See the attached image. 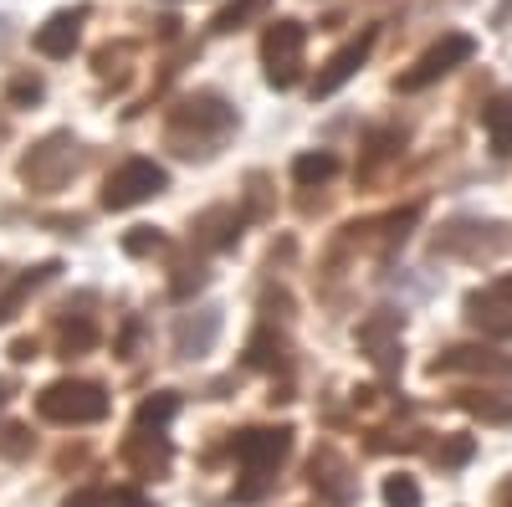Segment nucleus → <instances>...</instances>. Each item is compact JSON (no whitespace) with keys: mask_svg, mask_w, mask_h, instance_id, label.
Listing matches in <instances>:
<instances>
[{"mask_svg":"<svg viewBox=\"0 0 512 507\" xmlns=\"http://www.w3.org/2000/svg\"><path fill=\"white\" fill-rule=\"evenodd\" d=\"M231 129H236V108L221 93H195L169 118V149L185 159H210L226 144Z\"/></svg>","mask_w":512,"mask_h":507,"instance_id":"f257e3e1","label":"nucleus"},{"mask_svg":"<svg viewBox=\"0 0 512 507\" xmlns=\"http://www.w3.org/2000/svg\"><path fill=\"white\" fill-rule=\"evenodd\" d=\"M231 451H236V461L246 467V487H236V497L241 502H251V497H262L267 492V477L287 461V451H292V426H251V431H236L231 436Z\"/></svg>","mask_w":512,"mask_h":507,"instance_id":"f03ea898","label":"nucleus"},{"mask_svg":"<svg viewBox=\"0 0 512 507\" xmlns=\"http://www.w3.org/2000/svg\"><path fill=\"white\" fill-rule=\"evenodd\" d=\"M36 415L52 426H98L108 415V390L98 379H52L36 395Z\"/></svg>","mask_w":512,"mask_h":507,"instance_id":"7ed1b4c3","label":"nucleus"},{"mask_svg":"<svg viewBox=\"0 0 512 507\" xmlns=\"http://www.w3.org/2000/svg\"><path fill=\"white\" fill-rule=\"evenodd\" d=\"M77 139L72 134H47L41 144H31V154H21V185L36 195H57L72 175H77Z\"/></svg>","mask_w":512,"mask_h":507,"instance_id":"20e7f679","label":"nucleus"},{"mask_svg":"<svg viewBox=\"0 0 512 507\" xmlns=\"http://www.w3.org/2000/svg\"><path fill=\"white\" fill-rule=\"evenodd\" d=\"M164 185H169V175L154 159H123L103 180V210H134V205L164 195Z\"/></svg>","mask_w":512,"mask_h":507,"instance_id":"39448f33","label":"nucleus"},{"mask_svg":"<svg viewBox=\"0 0 512 507\" xmlns=\"http://www.w3.org/2000/svg\"><path fill=\"white\" fill-rule=\"evenodd\" d=\"M303 47H308V31L297 21H277L267 26L262 36V62H267V82L277 93L297 88V77H303Z\"/></svg>","mask_w":512,"mask_h":507,"instance_id":"423d86ee","label":"nucleus"},{"mask_svg":"<svg viewBox=\"0 0 512 507\" xmlns=\"http://www.w3.org/2000/svg\"><path fill=\"white\" fill-rule=\"evenodd\" d=\"M472 52H477V41L466 36V31L441 36L436 47H425V52L415 57V67H410V72H400V93H420V88H431L436 77L456 72L461 62H472Z\"/></svg>","mask_w":512,"mask_h":507,"instance_id":"0eeeda50","label":"nucleus"},{"mask_svg":"<svg viewBox=\"0 0 512 507\" xmlns=\"http://www.w3.org/2000/svg\"><path fill=\"white\" fill-rule=\"evenodd\" d=\"M466 318L492 338H512V277H497L477 292H466Z\"/></svg>","mask_w":512,"mask_h":507,"instance_id":"6e6552de","label":"nucleus"},{"mask_svg":"<svg viewBox=\"0 0 512 507\" xmlns=\"http://www.w3.org/2000/svg\"><path fill=\"white\" fill-rule=\"evenodd\" d=\"M374 36H379L374 26H369V31H359V36L349 41V47H338V52L323 62V72L313 77V98H333L338 88H344V82H349V77H354V72L369 62V52H374Z\"/></svg>","mask_w":512,"mask_h":507,"instance_id":"1a4fd4ad","label":"nucleus"},{"mask_svg":"<svg viewBox=\"0 0 512 507\" xmlns=\"http://www.w3.org/2000/svg\"><path fill=\"white\" fill-rule=\"evenodd\" d=\"M308 482H313V492H323L333 507H349V502H354V472H349V461L338 456L333 446H318V451H313Z\"/></svg>","mask_w":512,"mask_h":507,"instance_id":"9d476101","label":"nucleus"},{"mask_svg":"<svg viewBox=\"0 0 512 507\" xmlns=\"http://www.w3.org/2000/svg\"><path fill=\"white\" fill-rule=\"evenodd\" d=\"M221 338V308H195L175 323V354L180 359H205Z\"/></svg>","mask_w":512,"mask_h":507,"instance_id":"9b49d317","label":"nucleus"},{"mask_svg":"<svg viewBox=\"0 0 512 507\" xmlns=\"http://www.w3.org/2000/svg\"><path fill=\"white\" fill-rule=\"evenodd\" d=\"M82 21H88V11H82V6L47 16V21L36 26L31 47H36L41 57H72V52H77V36H82Z\"/></svg>","mask_w":512,"mask_h":507,"instance_id":"f8f14e48","label":"nucleus"},{"mask_svg":"<svg viewBox=\"0 0 512 507\" xmlns=\"http://www.w3.org/2000/svg\"><path fill=\"white\" fill-rule=\"evenodd\" d=\"M431 374H492V379H512V359H502L492 349H446L441 359H431Z\"/></svg>","mask_w":512,"mask_h":507,"instance_id":"ddd939ff","label":"nucleus"},{"mask_svg":"<svg viewBox=\"0 0 512 507\" xmlns=\"http://www.w3.org/2000/svg\"><path fill=\"white\" fill-rule=\"evenodd\" d=\"M169 456H175V451H169V441H164L159 431L149 436L144 426H134V436L123 441V461H128L139 477H164V472H169Z\"/></svg>","mask_w":512,"mask_h":507,"instance_id":"4468645a","label":"nucleus"},{"mask_svg":"<svg viewBox=\"0 0 512 507\" xmlns=\"http://www.w3.org/2000/svg\"><path fill=\"white\" fill-rule=\"evenodd\" d=\"M57 272H62V262H41V267L21 272V277L6 287V292H0V328H6V323H11V318L26 308V298H31V292H36V287H47Z\"/></svg>","mask_w":512,"mask_h":507,"instance_id":"2eb2a0df","label":"nucleus"},{"mask_svg":"<svg viewBox=\"0 0 512 507\" xmlns=\"http://www.w3.org/2000/svg\"><path fill=\"white\" fill-rule=\"evenodd\" d=\"M195 231H200L205 246H236V236H241V216H236V210H205V216L195 221Z\"/></svg>","mask_w":512,"mask_h":507,"instance_id":"dca6fc26","label":"nucleus"},{"mask_svg":"<svg viewBox=\"0 0 512 507\" xmlns=\"http://www.w3.org/2000/svg\"><path fill=\"white\" fill-rule=\"evenodd\" d=\"M482 123H487L492 154H512V98H497V103L482 113Z\"/></svg>","mask_w":512,"mask_h":507,"instance_id":"f3484780","label":"nucleus"},{"mask_svg":"<svg viewBox=\"0 0 512 507\" xmlns=\"http://www.w3.org/2000/svg\"><path fill=\"white\" fill-rule=\"evenodd\" d=\"M175 410H180V395L159 390V395H149V400L134 410V426H144V431H159V426H169V420H175Z\"/></svg>","mask_w":512,"mask_h":507,"instance_id":"a211bd4d","label":"nucleus"},{"mask_svg":"<svg viewBox=\"0 0 512 507\" xmlns=\"http://www.w3.org/2000/svg\"><path fill=\"white\" fill-rule=\"evenodd\" d=\"M57 344H62V359H72V354H88V349L98 344V328H93V318H88V313H77V323L67 318V323H62V333H57Z\"/></svg>","mask_w":512,"mask_h":507,"instance_id":"6ab92c4d","label":"nucleus"},{"mask_svg":"<svg viewBox=\"0 0 512 507\" xmlns=\"http://www.w3.org/2000/svg\"><path fill=\"white\" fill-rule=\"evenodd\" d=\"M333 175H338V159H333L328 149L297 154V164H292V180H297V185H323V180H333Z\"/></svg>","mask_w":512,"mask_h":507,"instance_id":"aec40b11","label":"nucleus"},{"mask_svg":"<svg viewBox=\"0 0 512 507\" xmlns=\"http://www.w3.org/2000/svg\"><path fill=\"white\" fill-rule=\"evenodd\" d=\"M246 364H256V369H282V364H287V359H282V338L262 328V333L246 344Z\"/></svg>","mask_w":512,"mask_h":507,"instance_id":"412c9836","label":"nucleus"},{"mask_svg":"<svg viewBox=\"0 0 512 507\" xmlns=\"http://www.w3.org/2000/svg\"><path fill=\"white\" fill-rule=\"evenodd\" d=\"M251 16H267V0H231V6L210 21V26H216V31H241Z\"/></svg>","mask_w":512,"mask_h":507,"instance_id":"4be33fe9","label":"nucleus"},{"mask_svg":"<svg viewBox=\"0 0 512 507\" xmlns=\"http://www.w3.org/2000/svg\"><path fill=\"white\" fill-rule=\"evenodd\" d=\"M456 405H461V410H472V415H482V420H497V426H507V420H512V405H507V400H487V395H461Z\"/></svg>","mask_w":512,"mask_h":507,"instance_id":"5701e85b","label":"nucleus"},{"mask_svg":"<svg viewBox=\"0 0 512 507\" xmlns=\"http://www.w3.org/2000/svg\"><path fill=\"white\" fill-rule=\"evenodd\" d=\"M472 451H477L472 436H451V441L436 446V461H441V467H466V461H472Z\"/></svg>","mask_w":512,"mask_h":507,"instance_id":"b1692460","label":"nucleus"},{"mask_svg":"<svg viewBox=\"0 0 512 507\" xmlns=\"http://www.w3.org/2000/svg\"><path fill=\"white\" fill-rule=\"evenodd\" d=\"M384 507H420L415 477H390V482H384Z\"/></svg>","mask_w":512,"mask_h":507,"instance_id":"393cba45","label":"nucleus"},{"mask_svg":"<svg viewBox=\"0 0 512 507\" xmlns=\"http://www.w3.org/2000/svg\"><path fill=\"white\" fill-rule=\"evenodd\" d=\"M164 246V231H154V226H134L123 236V251L128 257H149V251H159Z\"/></svg>","mask_w":512,"mask_h":507,"instance_id":"a878e982","label":"nucleus"},{"mask_svg":"<svg viewBox=\"0 0 512 507\" xmlns=\"http://www.w3.org/2000/svg\"><path fill=\"white\" fill-rule=\"evenodd\" d=\"M11 103H16V108L41 103V77H16V82H11Z\"/></svg>","mask_w":512,"mask_h":507,"instance_id":"bb28decb","label":"nucleus"},{"mask_svg":"<svg viewBox=\"0 0 512 507\" xmlns=\"http://www.w3.org/2000/svg\"><path fill=\"white\" fill-rule=\"evenodd\" d=\"M62 507H108V492L103 487H77V492H67Z\"/></svg>","mask_w":512,"mask_h":507,"instance_id":"cd10ccee","label":"nucleus"},{"mask_svg":"<svg viewBox=\"0 0 512 507\" xmlns=\"http://www.w3.org/2000/svg\"><path fill=\"white\" fill-rule=\"evenodd\" d=\"M108 507H154V502L139 497L134 487H118V492H108Z\"/></svg>","mask_w":512,"mask_h":507,"instance_id":"c85d7f7f","label":"nucleus"},{"mask_svg":"<svg viewBox=\"0 0 512 507\" xmlns=\"http://www.w3.org/2000/svg\"><path fill=\"white\" fill-rule=\"evenodd\" d=\"M6 436H11V441H0V451H6V456H26V446H31V436H26V426H11Z\"/></svg>","mask_w":512,"mask_h":507,"instance_id":"c756f323","label":"nucleus"},{"mask_svg":"<svg viewBox=\"0 0 512 507\" xmlns=\"http://www.w3.org/2000/svg\"><path fill=\"white\" fill-rule=\"evenodd\" d=\"M11 359H16V364H31V359H36V338H16V344H11Z\"/></svg>","mask_w":512,"mask_h":507,"instance_id":"7c9ffc66","label":"nucleus"},{"mask_svg":"<svg viewBox=\"0 0 512 507\" xmlns=\"http://www.w3.org/2000/svg\"><path fill=\"white\" fill-rule=\"evenodd\" d=\"M11 395H16V385H11V379H0V405H6Z\"/></svg>","mask_w":512,"mask_h":507,"instance_id":"2f4dec72","label":"nucleus"},{"mask_svg":"<svg viewBox=\"0 0 512 507\" xmlns=\"http://www.w3.org/2000/svg\"><path fill=\"white\" fill-rule=\"evenodd\" d=\"M502 507H512V482H507V487H502Z\"/></svg>","mask_w":512,"mask_h":507,"instance_id":"473e14b6","label":"nucleus"},{"mask_svg":"<svg viewBox=\"0 0 512 507\" xmlns=\"http://www.w3.org/2000/svg\"><path fill=\"white\" fill-rule=\"evenodd\" d=\"M6 134H11V123H6V118H0V139H6Z\"/></svg>","mask_w":512,"mask_h":507,"instance_id":"72a5a7b5","label":"nucleus"}]
</instances>
